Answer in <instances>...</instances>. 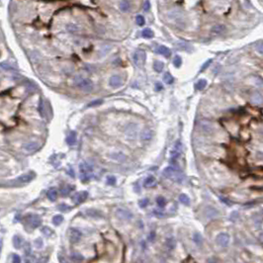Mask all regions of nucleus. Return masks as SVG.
Returning <instances> with one entry per match:
<instances>
[{"mask_svg": "<svg viewBox=\"0 0 263 263\" xmlns=\"http://www.w3.org/2000/svg\"><path fill=\"white\" fill-rule=\"evenodd\" d=\"M74 82H75L77 87L84 92H90L92 91L94 88L92 81H90L89 79L83 78V77L81 76H77L76 78L74 79Z\"/></svg>", "mask_w": 263, "mask_h": 263, "instance_id": "f257e3e1", "label": "nucleus"}, {"mask_svg": "<svg viewBox=\"0 0 263 263\" xmlns=\"http://www.w3.org/2000/svg\"><path fill=\"white\" fill-rule=\"evenodd\" d=\"M79 171H80V180L82 182H88L90 180V171H91V168L86 162H81L79 164Z\"/></svg>", "mask_w": 263, "mask_h": 263, "instance_id": "f03ea898", "label": "nucleus"}, {"mask_svg": "<svg viewBox=\"0 0 263 263\" xmlns=\"http://www.w3.org/2000/svg\"><path fill=\"white\" fill-rule=\"evenodd\" d=\"M145 60H147V54H145V51L142 50H139L136 51L134 54V63L136 66L138 67H142L145 63Z\"/></svg>", "mask_w": 263, "mask_h": 263, "instance_id": "7ed1b4c3", "label": "nucleus"}, {"mask_svg": "<svg viewBox=\"0 0 263 263\" xmlns=\"http://www.w3.org/2000/svg\"><path fill=\"white\" fill-rule=\"evenodd\" d=\"M138 125L137 124H134V123H131V124H129L128 126L126 127V130H125V134L127 136V138L130 139H136V137H137V134H138Z\"/></svg>", "mask_w": 263, "mask_h": 263, "instance_id": "20e7f679", "label": "nucleus"}, {"mask_svg": "<svg viewBox=\"0 0 263 263\" xmlns=\"http://www.w3.org/2000/svg\"><path fill=\"white\" fill-rule=\"evenodd\" d=\"M181 149H182V144H181L180 141H177L175 142L174 148H172V150L170 152V161L171 163H174V161L179 157V155L181 153Z\"/></svg>", "mask_w": 263, "mask_h": 263, "instance_id": "39448f33", "label": "nucleus"}, {"mask_svg": "<svg viewBox=\"0 0 263 263\" xmlns=\"http://www.w3.org/2000/svg\"><path fill=\"white\" fill-rule=\"evenodd\" d=\"M26 222H27L33 229H36V228H38V226H41L42 220L38 215H28L27 217H26Z\"/></svg>", "mask_w": 263, "mask_h": 263, "instance_id": "423d86ee", "label": "nucleus"}, {"mask_svg": "<svg viewBox=\"0 0 263 263\" xmlns=\"http://www.w3.org/2000/svg\"><path fill=\"white\" fill-rule=\"evenodd\" d=\"M216 242L219 244L221 247H226L229 242V235L228 233L222 232L220 235H217L216 238Z\"/></svg>", "mask_w": 263, "mask_h": 263, "instance_id": "0eeeda50", "label": "nucleus"}, {"mask_svg": "<svg viewBox=\"0 0 263 263\" xmlns=\"http://www.w3.org/2000/svg\"><path fill=\"white\" fill-rule=\"evenodd\" d=\"M87 197H88V192H87V191H81V192H77L73 195L72 200L74 203L78 205V204L84 202V201L87 199Z\"/></svg>", "mask_w": 263, "mask_h": 263, "instance_id": "6e6552de", "label": "nucleus"}, {"mask_svg": "<svg viewBox=\"0 0 263 263\" xmlns=\"http://www.w3.org/2000/svg\"><path fill=\"white\" fill-rule=\"evenodd\" d=\"M116 216L121 220H125V221H129L133 218V214L130 212V211L126 210V209H122L120 208L116 211Z\"/></svg>", "mask_w": 263, "mask_h": 263, "instance_id": "1a4fd4ad", "label": "nucleus"}, {"mask_svg": "<svg viewBox=\"0 0 263 263\" xmlns=\"http://www.w3.org/2000/svg\"><path fill=\"white\" fill-rule=\"evenodd\" d=\"M199 126H200L201 131H202L203 133H205V134L209 135V134H212L213 133L214 128H213V125L211 122L206 121V120H202V121L200 122Z\"/></svg>", "mask_w": 263, "mask_h": 263, "instance_id": "9d476101", "label": "nucleus"}, {"mask_svg": "<svg viewBox=\"0 0 263 263\" xmlns=\"http://www.w3.org/2000/svg\"><path fill=\"white\" fill-rule=\"evenodd\" d=\"M81 236H82V233H81L80 230H78L77 229H69V239H70V242L77 243L81 239Z\"/></svg>", "mask_w": 263, "mask_h": 263, "instance_id": "9b49d317", "label": "nucleus"}, {"mask_svg": "<svg viewBox=\"0 0 263 263\" xmlns=\"http://www.w3.org/2000/svg\"><path fill=\"white\" fill-rule=\"evenodd\" d=\"M34 177H35V173H34V172H29V173H26V174L21 175V176H19L17 179H16V181H17L18 183L26 184V183L31 182V181L33 180Z\"/></svg>", "mask_w": 263, "mask_h": 263, "instance_id": "f8f14e48", "label": "nucleus"}, {"mask_svg": "<svg viewBox=\"0 0 263 263\" xmlns=\"http://www.w3.org/2000/svg\"><path fill=\"white\" fill-rule=\"evenodd\" d=\"M39 148H40V145L36 142H30L24 145V149L28 152H34L37 150Z\"/></svg>", "mask_w": 263, "mask_h": 263, "instance_id": "ddd939ff", "label": "nucleus"}, {"mask_svg": "<svg viewBox=\"0 0 263 263\" xmlns=\"http://www.w3.org/2000/svg\"><path fill=\"white\" fill-rule=\"evenodd\" d=\"M205 215L209 219H214V218H217L219 216V212L213 207H207L205 210Z\"/></svg>", "mask_w": 263, "mask_h": 263, "instance_id": "4468645a", "label": "nucleus"}, {"mask_svg": "<svg viewBox=\"0 0 263 263\" xmlns=\"http://www.w3.org/2000/svg\"><path fill=\"white\" fill-rule=\"evenodd\" d=\"M152 131L149 129H145L144 130V131L142 132L141 134V139L142 142H148L150 141V139H152Z\"/></svg>", "mask_w": 263, "mask_h": 263, "instance_id": "2eb2a0df", "label": "nucleus"}, {"mask_svg": "<svg viewBox=\"0 0 263 263\" xmlns=\"http://www.w3.org/2000/svg\"><path fill=\"white\" fill-rule=\"evenodd\" d=\"M85 213H86L87 216L91 217V218H102L103 217L102 212H100V211L97 210V209H94V208H91V209H87Z\"/></svg>", "mask_w": 263, "mask_h": 263, "instance_id": "dca6fc26", "label": "nucleus"}, {"mask_svg": "<svg viewBox=\"0 0 263 263\" xmlns=\"http://www.w3.org/2000/svg\"><path fill=\"white\" fill-rule=\"evenodd\" d=\"M109 84L112 87H119L122 84V78L120 75H113L109 80Z\"/></svg>", "mask_w": 263, "mask_h": 263, "instance_id": "f3484780", "label": "nucleus"}, {"mask_svg": "<svg viewBox=\"0 0 263 263\" xmlns=\"http://www.w3.org/2000/svg\"><path fill=\"white\" fill-rule=\"evenodd\" d=\"M171 178L173 179V181H175V182L181 183L183 181V179H184V174L179 170H175L173 175L171 176Z\"/></svg>", "mask_w": 263, "mask_h": 263, "instance_id": "a211bd4d", "label": "nucleus"}, {"mask_svg": "<svg viewBox=\"0 0 263 263\" xmlns=\"http://www.w3.org/2000/svg\"><path fill=\"white\" fill-rule=\"evenodd\" d=\"M211 31H212L213 34H217V35L222 34V33H224V32L226 31V26L223 25V24H217V25L214 26Z\"/></svg>", "mask_w": 263, "mask_h": 263, "instance_id": "6ab92c4d", "label": "nucleus"}, {"mask_svg": "<svg viewBox=\"0 0 263 263\" xmlns=\"http://www.w3.org/2000/svg\"><path fill=\"white\" fill-rule=\"evenodd\" d=\"M157 53L164 56L165 57H169L171 54V51L168 48H166L165 46H159L157 48Z\"/></svg>", "mask_w": 263, "mask_h": 263, "instance_id": "aec40b11", "label": "nucleus"}, {"mask_svg": "<svg viewBox=\"0 0 263 263\" xmlns=\"http://www.w3.org/2000/svg\"><path fill=\"white\" fill-rule=\"evenodd\" d=\"M111 157L114 160H117L119 162H124L127 158L126 155L124 153H122V152H114V153L111 154Z\"/></svg>", "mask_w": 263, "mask_h": 263, "instance_id": "412c9836", "label": "nucleus"}, {"mask_svg": "<svg viewBox=\"0 0 263 263\" xmlns=\"http://www.w3.org/2000/svg\"><path fill=\"white\" fill-rule=\"evenodd\" d=\"M66 142L69 144V145H75L76 142V133L75 132H71L70 134L67 136L66 138Z\"/></svg>", "mask_w": 263, "mask_h": 263, "instance_id": "4be33fe9", "label": "nucleus"}, {"mask_svg": "<svg viewBox=\"0 0 263 263\" xmlns=\"http://www.w3.org/2000/svg\"><path fill=\"white\" fill-rule=\"evenodd\" d=\"M47 196L51 201H56L57 197V191L56 190V188H51V189L48 191Z\"/></svg>", "mask_w": 263, "mask_h": 263, "instance_id": "5701e85b", "label": "nucleus"}, {"mask_svg": "<svg viewBox=\"0 0 263 263\" xmlns=\"http://www.w3.org/2000/svg\"><path fill=\"white\" fill-rule=\"evenodd\" d=\"M130 7H131V4H130L129 0H122V2L120 3V10L122 12L129 11Z\"/></svg>", "mask_w": 263, "mask_h": 263, "instance_id": "b1692460", "label": "nucleus"}, {"mask_svg": "<svg viewBox=\"0 0 263 263\" xmlns=\"http://www.w3.org/2000/svg\"><path fill=\"white\" fill-rule=\"evenodd\" d=\"M251 102L253 104H256V105H259V104L262 103V96L259 93L252 94V96H251Z\"/></svg>", "mask_w": 263, "mask_h": 263, "instance_id": "393cba45", "label": "nucleus"}, {"mask_svg": "<svg viewBox=\"0 0 263 263\" xmlns=\"http://www.w3.org/2000/svg\"><path fill=\"white\" fill-rule=\"evenodd\" d=\"M73 189L72 186H70V185H64V186L61 187L60 189V193L63 196H67V195H69V193L71 192V190Z\"/></svg>", "mask_w": 263, "mask_h": 263, "instance_id": "a878e982", "label": "nucleus"}, {"mask_svg": "<svg viewBox=\"0 0 263 263\" xmlns=\"http://www.w3.org/2000/svg\"><path fill=\"white\" fill-rule=\"evenodd\" d=\"M154 184H155V178L153 176H148V177L145 178V187H147V188L152 187Z\"/></svg>", "mask_w": 263, "mask_h": 263, "instance_id": "bb28decb", "label": "nucleus"}, {"mask_svg": "<svg viewBox=\"0 0 263 263\" xmlns=\"http://www.w3.org/2000/svg\"><path fill=\"white\" fill-rule=\"evenodd\" d=\"M174 171H175V168L173 166H168L163 170V175L166 178H171V176L174 173Z\"/></svg>", "mask_w": 263, "mask_h": 263, "instance_id": "cd10ccee", "label": "nucleus"}, {"mask_svg": "<svg viewBox=\"0 0 263 263\" xmlns=\"http://www.w3.org/2000/svg\"><path fill=\"white\" fill-rule=\"evenodd\" d=\"M164 69V63L162 61H158L156 60L153 63V69L156 71V72H161L162 70Z\"/></svg>", "mask_w": 263, "mask_h": 263, "instance_id": "c85d7f7f", "label": "nucleus"}, {"mask_svg": "<svg viewBox=\"0 0 263 263\" xmlns=\"http://www.w3.org/2000/svg\"><path fill=\"white\" fill-rule=\"evenodd\" d=\"M166 247L168 249H170V250H172V249L175 248V246H176V241H175V239L173 238H167L166 239Z\"/></svg>", "mask_w": 263, "mask_h": 263, "instance_id": "c756f323", "label": "nucleus"}, {"mask_svg": "<svg viewBox=\"0 0 263 263\" xmlns=\"http://www.w3.org/2000/svg\"><path fill=\"white\" fill-rule=\"evenodd\" d=\"M193 241L195 243H197L198 245L202 244L203 238H202V235H201V233H199V232H194L193 233Z\"/></svg>", "mask_w": 263, "mask_h": 263, "instance_id": "7c9ffc66", "label": "nucleus"}, {"mask_svg": "<svg viewBox=\"0 0 263 263\" xmlns=\"http://www.w3.org/2000/svg\"><path fill=\"white\" fill-rule=\"evenodd\" d=\"M179 200H180V202L185 206L190 205V198L188 197L186 194H181L179 196Z\"/></svg>", "mask_w": 263, "mask_h": 263, "instance_id": "2f4dec72", "label": "nucleus"}, {"mask_svg": "<svg viewBox=\"0 0 263 263\" xmlns=\"http://www.w3.org/2000/svg\"><path fill=\"white\" fill-rule=\"evenodd\" d=\"M142 37L145 38V39H151L152 37H153V32H152L149 28H147V29H145V30L142 31Z\"/></svg>", "mask_w": 263, "mask_h": 263, "instance_id": "473e14b6", "label": "nucleus"}, {"mask_svg": "<svg viewBox=\"0 0 263 263\" xmlns=\"http://www.w3.org/2000/svg\"><path fill=\"white\" fill-rule=\"evenodd\" d=\"M156 203H157V206L161 209V208H164L165 205H166V200H165V198H164V197L159 196V197H157Z\"/></svg>", "mask_w": 263, "mask_h": 263, "instance_id": "72a5a7b5", "label": "nucleus"}, {"mask_svg": "<svg viewBox=\"0 0 263 263\" xmlns=\"http://www.w3.org/2000/svg\"><path fill=\"white\" fill-rule=\"evenodd\" d=\"M207 86V81L205 79H200L196 84V88L198 90H203Z\"/></svg>", "mask_w": 263, "mask_h": 263, "instance_id": "f704fd0d", "label": "nucleus"}, {"mask_svg": "<svg viewBox=\"0 0 263 263\" xmlns=\"http://www.w3.org/2000/svg\"><path fill=\"white\" fill-rule=\"evenodd\" d=\"M63 217L61 216V215H56V216L53 218V223L56 226L60 225V224L63 223Z\"/></svg>", "mask_w": 263, "mask_h": 263, "instance_id": "c9c22d12", "label": "nucleus"}, {"mask_svg": "<svg viewBox=\"0 0 263 263\" xmlns=\"http://www.w3.org/2000/svg\"><path fill=\"white\" fill-rule=\"evenodd\" d=\"M163 80L166 84H171L173 82V76H172L169 72H166L163 76Z\"/></svg>", "mask_w": 263, "mask_h": 263, "instance_id": "e433bc0d", "label": "nucleus"}, {"mask_svg": "<svg viewBox=\"0 0 263 263\" xmlns=\"http://www.w3.org/2000/svg\"><path fill=\"white\" fill-rule=\"evenodd\" d=\"M21 242H22V240L20 238V236H18V235L14 236V239H13V243H14V246H15L16 248H20Z\"/></svg>", "mask_w": 263, "mask_h": 263, "instance_id": "4c0bfd02", "label": "nucleus"}, {"mask_svg": "<svg viewBox=\"0 0 263 263\" xmlns=\"http://www.w3.org/2000/svg\"><path fill=\"white\" fill-rule=\"evenodd\" d=\"M116 177L113 176V175H109L108 177L106 178V182L108 185H115L116 184Z\"/></svg>", "mask_w": 263, "mask_h": 263, "instance_id": "58836bf2", "label": "nucleus"}, {"mask_svg": "<svg viewBox=\"0 0 263 263\" xmlns=\"http://www.w3.org/2000/svg\"><path fill=\"white\" fill-rule=\"evenodd\" d=\"M173 64H174L175 67H180V66L182 64V60H181V57L179 56H176V57H174Z\"/></svg>", "mask_w": 263, "mask_h": 263, "instance_id": "ea45409f", "label": "nucleus"}, {"mask_svg": "<svg viewBox=\"0 0 263 263\" xmlns=\"http://www.w3.org/2000/svg\"><path fill=\"white\" fill-rule=\"evenodd\" d=\"M42 232H43V233L46 236H51L54 233L53 229H51L50 228H48V226H44V228L42 229Z\"/></svg>", "mask_w": 263, "mask_h": 263, "instance_id": "a19ab883", "label": "nucleus"}, {"mask_svg": "<svg viewBox=\"0 0 263 263\" xmlns=\"http://www.w3.org/2000/svg\"><path fill=\"white\" fill-rule=\"evenodd\" d=\"M66 29L69 32H71V33H76V32L78 31V28H77V26L74 25V24H69V25L66 26Z\"/></svg>", "mask_w": 263, "mask_h": 263, "instance_id": "79ce46f5", "label": "nucleus"}, {"mask_svg": "<svg viewBox=\"0 0 263 263\" xmlns=\"http://www.w3.org/2000/svg\"><path fill=\"white\" fill-rule=\"evenodd\" d=\"M71 258L73 259V260L75 261H81L83 260V256L80 254V253H72V255H71Z\"/></svg>", "mask_w": 263, "mask_h": 263, "instance_id": "37998d69", "label": "nucleus"}, {"mask_svg": "<svg viewBox=\"0 0 263 263\" xmlns=\"http://www.w3.org/2000/svg\"><path fill=\"white\" fill-rule=\"evenodd\" d=\"M136 21H137V24L139 26H142L145 24V22L144 16H142V15H138L137 18H136Z\"/></svg>", "mask_w": 263, "mask_h": 263, "instance_id": "c03bdc74", "label": "nucleus"}, {"mask_svg": "<svg viewBox=\"0 0 263 263\" xmlns=\"http://www.w3.org/2000/svg\"><path fill=\"white\" fill-rule=\"evenodd\" d=\"M148 205V199H147V198H145V199H142V200L139 201V206L141 208H142V209L147 207Z\"/></svg>", "mask_w": 263, "mask_h": 263, "instance_id": "a18cd8bd", "label": "nucleus"}, {"mask_svg": "<svg viewBox=\"0 0 263 263\" xmlns=\"http://www.w3.org/2000/svg\"><path fill=\"white\" fill-rule=\"evenodd\" d=\"M58 209H60V211H63V212H69V211L70 210V207L66 205V204H61V205L58 206Z\"/></svg>", "mask_w": 263, "mask_h": 263, "instance_id": "49530a36", "label": "nucleus"}, {"mask_svg": "<svg viewBox=\"0 0 263 263\" xmlns=\"http://www.w3.org/2000/svg\"><path fill=\"white\" fill-rule=\"evenodd\" d=\"M39 111H40L42 116L45 117V110H44V103H43V101H41V103H40V106H39Z\"/></svg>", "mask_w": 263, "mask_h": 263, "instance_id": "de8ad7c7", "label": "nucleus"}, {"mask_svg": "<svg viewBox=\"0 0 263 263\" xmlns=\"http://www.w3.org/2000/svg\"><path fill=\"white\" fill-rule=\"evenodd\" d=\"M102 100H95V101L91 102L88 105V107H93V106H97V105H100V104H102Z\"/></svg>", "mask_w": 263, "mask_h": 263, "instance_id": "09e8293b", "label": "nucleus"}, {"mask_svg": "<svg viewBox=\"0 0 263 263\" xmlns=\"http://www.w3.org/2000/svg\"><path fill=\"white\" fill-rule=\"evenodd\" d=\"M211 63H212V60H207V61H206V63H204V64H203V66L201 67V71H204V70H205V69H207V67L211 64Z\"/></svg>", "mask_w": 263, "mask_h": 263, "instance_id": "8fccbe9b", "label": "nucleus"}, {"mask_svg": "<svg viewBox=\"0 0 263 263\" xmlns=\"http://www.w3.org/2000/svg\"><path fill=\"white\" fill-rule=\"evenodd\" d=\"M13 263H21V258L18 254H15L13 256Z\"/></svg>", "mask_w": 263, "mask_h": 263, "instance_id": "3c124183", "label": "nucleus"}, {"mask_svg": "<svg viewBox=\"0 0 263 263\" xmlns=\"http://www.w3.org/2000/svg\"><path fill=\"white\" fill-rule=\"evenodd\" d=\"M149 9H150V2H149L148 0H147V1L145 2V5H144V10L148 11Z\"/></svg>", "mask_w": 263, "mask_h": 263, "instance_id": "603ef678", "label": "nucleus"}, {"mask_svg": "<svg viewBox=\"0 0 263 263\" xmlns=\"http://www.w3.org/2000/svg\"><path fill=\"white\" fill-rule=\"evenodd\" d=\"M35 244H36V246H37L38 248H41L42 246H43V241H42V239H41V238H38V239L35 241Z\"/></svg>", "mask_w": 263, "mask_h": 263, "instance_id": "864d4df0", "label": "nucleus"}, {"mask_svg": "<svg viewBox=\"0 0 263 263\" xmlns=\"http://www.w3.org/2000/svg\"><path fill=\"white\" fill-rule=\"evenodd\" d=\"M0 66L3 67V69H11V70H14V69H13V67H12L11 66H9V64L1 63V64H0Z\"/></svg>", "mask_w": 263, "mask_h": 263, "instance_id": "5fc2aeb1", "label": "nucleus"}, {"mask_svg": "<svg viewBox=\"0 0 263 263\" xmlns=\"http://www.w3.org/2000/svg\"><path fill=\"white\" fill-rule=\"evenodd\" d=\"M58 259H60V263H67L66 260H64V258H63V256H61V255H58Z\"/></svg>", "mask_w": 263, "mask_h": 263, "instance_id": "6e6d98bb", "label": "nucleus"}, {"mask_svg": "<svg viewBox=\"0 0 263 263\" xmlns=\"http://www.w3.org/2000/svg\"><path fill=\"white\" fill-rule=\"evenodd\" d=\"M155 89L156 90H160V89H162V85L160 83H157L156 84V87H155Z\"/></svg>", "mask_w": 263, "mask_h": 263, "instance_id": "4d7b16f0", "label": "nucleus"}, {"mask_svg": "<svg viewBox=\"0 0 263 263\" xmlns=\"http://www.w3.org/2000/svg\"><path fill=\"white\" fill-rule=\"evenodd\" d=\"M136 263H144V261H142V259L139 258V259H138L137 262H136Z\"/></svg>", "mask_w": 263, "mask_h": 263, "instance_id": "13d9d810", "label": "nucleus"}, {"mask_svg": "<svg viewBox=\"0 0 263 263\" xmlns=\"http://www.w3.org/2000/svg\"><path fill=\"white\" fill-rule=\"evenodd\" d=\"M1 247H2V240L0 239V251H1Z\"/></svg>", "mask_w": 263, "mask_h": 263, "instance_id": "bf43d9fd", "label": "nucleus"}]
</instances>
